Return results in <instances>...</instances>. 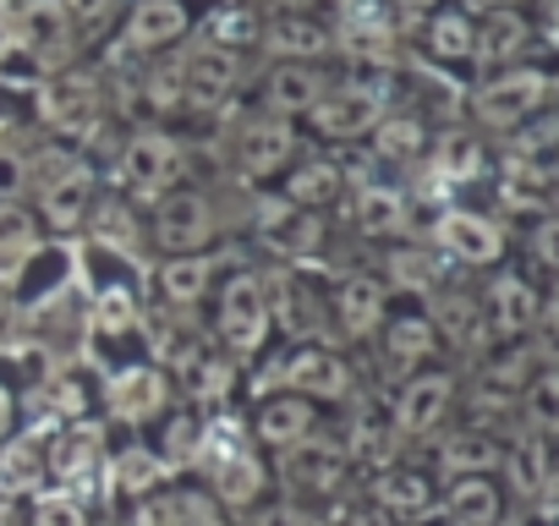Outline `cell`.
<instances>
[{"instance_id":"obj_28","label":"cell","mask_w":559,"mask_h":526,"mask_svg":"<svg viewBox=\"0 0 559 526\" xmlns=\"http://www.w3.org/2000/svg\"><path fill=\"white\" fill-rule=\"evenodd\" d=\"M395 280H401V286L428 291V286L439 280V263H433V252H401V258H395Z\"/></svg>"},{"instance_id":"obj_5","label":"cell","mask_w":559,"mask_h":526,"mask_svg":"<svg viewBox=\"0 0 559 526\" xmlns=\"http://www.w3.org/2000/svg\"><path fill=\"white\" fill-rule=\"evenodd\" d=\"M313 121H319V132H330V138H357V132H368V127L379 121V99H373L368 88H341V94L319 99Z\"/></svg>"},{"instance_id":"obj_19","label":"cell","mask_w":559,"mask_h":526,"mask_svg":"<svg viewBox=\"0 0 559 526\" xmlns=\"http://www.w3.org/2000/svg\"><path fill=\"white\" fill-rule=\"evenodd\" d=\"M379 302H384V291H379V280H346L341 286V319H346V330H368L373 319H379Z\"/></svg>"},{"instance_id":"obj_36","label":"cell","mask_w":559,"mask_h":526,"mask_svg":"<svg viewBox=\"0 0 559 526\" xmlns=\"http://www.w3.org/2000/svg\"><path fill=\"white\" fill-rule=\"evenodd\" d=\"M23 176H28V170H23V159H17L12 148H0V203L23 192Z\"/></svg>"},{"instance_id":"obj_22","label":"cell","mask_w":559,"mask_h":526,"mask_svg":"<svg viewBox=\"0 0 559 526\" xmlns=\"http://www.w3.org/2000/svg\"><path fill=\"white\" fill-rule=\"evenodd\" d=\"M203 286H209V263L203 258H176L165 270V297L170 302H192Z\"/></svg>"},{"instance_id":"obj_11","label":"cell","mask_w":559,"mask_h":526,"mask_svg":"<svg viewBox=\"0 0 559 526\" xmlns=\"http://www.w3.org/2000/svg\"><path fill=\"white\" fill-rule=\"evenodd\" d=\"M526 17L515 12V7H493L488 12V23L477 28V45H472V56H483V61H515L521 50H526Z\"/></svg>"},{"instance_id":"obj_14","label":"cell","mask_w":559,"mask_h":526,"mask_svg":"<svg viewBox=\"0 0 559 526\" xmlns=\"http://www.w3.org/2000/svg\"><path fill=\"white\" fill-rule=\"evenodd\" d=\"M187 83H192L203 99H219V94L236 83V56H230L225 45H214V50H209V45L192 50V56H187Z\"/></svg>"},{"instance_id":"obj_7","label":"cell","mask_w":559,"mask_h":526,"mask_svg":"<svg viewBox=\"0 0 559 526\" xmlns=\"http://www.w3.org/2000/svg\"><path fill=\"white\" fill-rule=\"evenodd\" d=\"M39 110H45V121H50L56 132H83V127H94V116H99V105H94V83L61 77V83L45 88Z\"/></svg>"},{"instance_id":"obj_15","label":"cell","mask_w":559,"mask_h":526,"mask_svg":"<svg viewBox=\"0 0 559 526\" xmlns=\"http://www.w3.org/2000/svg\"><path fill=\"white\" fill-rule=\"evenodd\" d=\"M444 406H450V379H444V373L417 379V384L401 395V428L423 433V428H433V417H439Z\"/></svg>"},{"instance_id":"obj_9","label":"cell","mask_w":559,"mask_h":526,"mask_svg":"<svg viewBox=\"0 0 559 526\" xmlns=\"http://www.w3.org/2000/svg\"><path fill=\"white\" fill-rule=\"evenodd\" d=\"M181 28H187L181 0H143V7L127 17V45H132V50H159V45H170Z\"/></svg>"},{"instance_id":"obj_37","label":"cell","mask_w":559,"mask_h":526,"mask_svg":"<svg viewBox=\"0 0 559 526\" xmlns=\"http://www.w3.org/2000/svg\"><path fill=\"white\" fill-rule=\"evenodd\" d=\"M537 34L559 50V0H537Z\"/></svg>"},{"instance_id":"obj_16","label":"cell","mask_w":559,"mask_h":526,"mask_svg":"<svg viewBox=\"0 0 559 526\" xmlns=\"http://www.w3.org/2000/svg\"><path fill=\"white\" fill-rule=\"evenodd\" d=\"M472 45H477V23L466 12H439L433 17V34H428V50L439 61H472Z\"/></svg>"},{"instance_id":"obj_33","label":"cell","mask_w":559,"mask_h":526,"mask_svg":"<svg viewBox=\"0 0 559 526\" xmlns=\"http://www.w3.org/2000/svg\"><path fill=\"white\" fill-rule=\"evenodd\" d=\"M477 159H483V154H477V138H466V132H461V138H450V143H444V170H450L455 181L477 176Z\"/></svg>"},{"instance_id":"obj_34","label":"cell","mask_w":559,"mask_h":526,"mask_svg":"<svg viewBox=\"0 0 559 526\" xmlns=\"http://www.w3.org/2000/svg\"><path fill=\"white\" fill-rule=\"evenodd\" d=\"M34 247V219L17 208H0V252H23Z\"/></svg>"},{"instance_id":"obj_27","label":"cell","mask_w":559,"mask_h":526,"mask_svg":"<svg viewBox=\"0 0 559 526\" xmlns=\"http://www.w3.org/2000/svg\"><path fill=\"white\" fill-rule=\"evenodd\" d=\"M401 214H406V203H401L395 192H384V187L362 198V225H368V230H395Z\"/></svg>"},{"instance_id":"obj_26","label":"cell","mask_w":559,"mask_h":526,"mask_svg":"<svg viewBox=\"0 0 559 526\" xmlns=\"http://www.w3.org/2000/svg\"><path fill=\"white\" fill-rule=\"evenodd\" d=\"M341 192V176L330 170V165H308V170H297V181H292V198L297 203H319V198H335Z\"/></svg>"},{"instance_id":"obj_10","label":"cell","mask_w":559,"mask_h":526,"mask_svg":"<svg viewBox=\"0 0 559 526\" xmlns=\"http://www.w3.org/2000/svg\"><path fill=\"white\" fill-rule=\"evenodd\" d=\"M39 34H61V7L56 0H0V39L34 45Z\"/></svg>"},{"instance_id":"obj_1","label":"cell","mask_w":559,"mask_h":526,"mask_svg":"<svg viewBox=\"0 0 559 526\" xmlns=\"http://www.w3.org/2000/svg\"><path fill=\"white\" fill-rule=\"evenodd\" d=\"M548 88H554V77L543 67H510V72L488 77L472 94V116L483 127H493V132H510V127H521V121H532L543 110Z\"/></svg>"},{"instance_id":"obj_30","label":"cell","mask_w":559,"mask_h":526,"mask_svg":"<svg viewBox=\"0 0 559 526\" xmlns=\"http://www.w3.org/2000/svg\"><path fill=\"white\" fill-rule=\"evenodd\" d=\"M252 482H263V471L241 455V461H230L225 471H219V493L230 499V504H241V499H252Z\"/></svg>"},{"instance_id":"obj_6","label":"cell","mask_w":559,"mask_h":526,"mask_svg":"<svg viewBox=\"0 0 559 526\" xmlns=\"http://www.w3.org/2000/svg\"><path fill=\"white\" fill-rule=\"evenodd\" d=\"M121 176L138 187H165L176 176V143L165 132H138L121 154Z\"/></svg>"},{"instance_id":"obj_23","label":"cell","mask_w":559,"mask_h":526,"mask_svg":"<svg viewBox=\"0 0 559 526\" xmlns=\"http://www.w3.org/2000/svg\"><path fill=\"white\" fill-rule=\"evenodd\" d=\"M302 422H308L302 401H274L263 411V439L269 444H292V439H302Z\"/></svg>"},{"instance_id":"obj_12","label":"cell","mask_w":559,"mask_h":526,"mask_svg":"<svg viewBox=\"0 0 559 526\" xmlns=\"http://www.w3.org/2000/svg\"><path fill=\"white\" fill-rule=\"evenodd\" d=\"M537 319H543L537 291H532L521 275H504V280L493 286V324H499V335H521V330H532Z\"/></svg>"},{"instance_id":"obj_2","label":"cell","mask_w":559,"mask_h":526,"mask_svg":"<svg viewBox=\"0 0 559 526\" xmlns=\"http://www.w3.org/2000/svg\"><path fill=\"white\" fill-rule=\"evenodd\" d=\"M439 247L461 263H499L504 258V230L483 214H466V208H450L439 219Z\"/></svg>"},{"instance_id":"obj_3","label":"cell","mask_w":559,"mask_h":526,"mask_svg":"<svg viewBox=\"0 0 559 526\" xmlns=\"http://www.w3.org/2000/svg\"><path fill=\"white\" fill-rule=\"evenodd\" d=\"M219 340L230 351H252L263 340V291L258 280H230L225 286V313H219Z\"/></svg>"},{"instance_id":"obj_38","label":"cell","mask_w":559,"mask_h":526,"mask_svg":"<svg viewBox=\"0 0 559 526\" xmlns=\"http://www.w3.org/2000/svg\"><path fill=\"white\" fill-rule=\"evenodd\" d=\"M395 7H401V12H412V17H417V12H433V0H395Z\"/></svg>"},{"instance_id":"obj_24","label":"cell","mask_w":559,"mask_h":526,"mask_svg":"<svg viewBox=\"0 0 559 526\" xmlns=\"http://www.w3.org/2000/svg\"><path fill=\"white\" fill-rule=\"evenodd\" d=\"M526 411L543 433H559V373H543L532 390H526Z\"/></svg>"},{"instance_id":"obj_31","label":"cell","mask_w":559,"mask_h":526,"mask_svg":"<svg viewBox=\"0 0 559 526\" xmlns=\"http://www.w3.org/2000/svg\"><path fill=\"white\" fill-rule=\"evenodd\" d=\"M532 252L543 270L559 275V214H537V230H532Z\"/></svg>"},{"instance_id":"obj_18","label":"cell","mask_w":559,"mask_h":526,"mask_svg":"<svg viewBox=\"0 0 559 526\" xmlns=\"http://www.w3.org/2000/svg\"><path fill=\"white\" fill-rule=\"evenodd\" d=\"M292 379H297L302 395H341L346 390V368L330 351H302V362L292 368Z\"/></svg>"},{"instance_id":"obj_29","label":"cell","mask_w":559,"mask_h":526,"mask_svg":"<svg viewBox=\"0 0 559 526\" xmlns=\"http://www.w3.org/2000/svg\"><path fill=\"white\" fill-rule=\"evenodd\" d=\"M423 143H428V138H423V127H417V121H390V127H384V138H379V148H384V154H395V159L423 154Z\"/></svg>"},{"instance_id":"obj_8","label":"cell","mask_w":559,"mask_h":526,"mask_svg":"<svg viewBox=\"0 0 559 526\" xmlns=\"http://www.w3.org/2000/svg\"><path fill=\"white\" fill-rule=\"evenodd\" d=\"M159 236H165V247H198L214 236V208L198 192H176L159 214Z\"/></svg>"},{"instance_id":"obj_32","label":"cell","mask_w":559,"mask_h":526,"mask_svg":"<svg viewBox=\"0 0 559 526\" xmlns=\"http://www.w3.org/2000/svg\"><path fill=\"white\" fill-rule=\"evenodd\" d=\"M384 504H395V510H423V504H428V482H423V477H384Z\"/></svg>"},{"instance_id":"obj_40","label":"cell","mask_w":559,"mask_h":526,"mask_svg":"<svg viewBox=\"0 0 559 526\" xmlns=\"http://www.w3.org/2000/svg\"><path fill=\"white\" fill-rule=\"evenodd\" d=\"M488 7H515V0H488Z\"/></svg>"},{"instance_id":"obj_39","label":"cell","mask_w":559,"mask_h":526,"mask_svg":"<svg viewBox=\"0 0 559 526\" xmlns=\"http://www.w3.org/2000/svg\"><path fill=\"white\" fill-rule=\"evenodd\" d=\"M7 417H12V401H7V390H0V428H7Z\"/></svg>"},{"instance_id":"obj_21","label":"cell","mask_w":559,"mask_h":526,"mask_svg":"<svg viewBox=\"0 0 559 526\" xmlns=\"http://www.w3.org/2000/svg\"><path fill=\"white\" fill-rule=\"evenodd\" d=\"M390 351H395L401 362H423V357L433 351V324H428V319H395V324H390Z\"/></svg>"},{"instance_id":"obj_35","label":"cell","mask_w":559,"mask_h":526,"mask_svg":"<svg viewBox=\"0 0 559 526\" xmlns=\"http://www.w3.org/2000/svg\"><path fill=\"white\" fill-rule=\"evenodd\" d=\"M83 515H78V504H67V499H45L39 510H34V526H78Z\"/></svg>"},{"instance_id":"obj_17","label":"cell","mask_w":559,"mask_h":526,"mask_svg":"<svg viewBox=\"0 0 559 526\" xmlns=\"http://www.w3.org/2000/svg\"><path fill=\"white\" fill-rule=\"evenodd\" d=\"M286 154H292V132H286V127H247V138H241V159H247L252 176H269Z\"/></svg>"},{"instance_id":"obj_25","label":"cell","mask_w":559,"mask_h":526,"mask_svg":"<svg viewBox=\"0 0 559 526\" xmlns=\"http://www.w3.org/2000/svg\"><path fill=\"white\" fill-rule=\"evenodd\" d=\"M116 390H132V401H116V406L138 417V411L159 406V390H165V384H159V373H148V368H132L127 379H116Z\"/></svg>"},{"instance_id":"obj_20","label":"cell","mask_w":559,"mask_h":526,"mask_svg":"<svg viewBox=\"0 0 559 526\" xmlns=\"http://www.w3.org/2000/svg\"><path fill=\"white\" fill-rule=\"evenodd\" d=\"M313 77L302 72V67H280L274 77H269V105L274 110H308L313 105Z\"/></svg>"},{"instance_id":"obj_4","label":"cell","mask_w":559,"mask_h":526,"mask_svg":"<svg viewBox=\"0 0 559 526\" xmlns=\"http://www.w3.org/2000/svg\"><path fill=\"white\" fill-rule=\"evenodd\" d=\"M45 187H39V203H45V219L56 225H78L83 219V203H88V170L78 159H45Z\"/></svg>"},{"instance_id":"obj_13","label":"cell","mask_w":559,"mask_h":526,"mask_svg":"<svg viewBox=\"0 0 559 526\" xmlns=\"http://www.w3.org/2000/svg\"><path fill=\"white\" fill-rule=\"evenodd\" d=\"M450 515H455V526H493L499 521V488L488 477H461L450 488Z\"/></svg>"}]
</instances>
